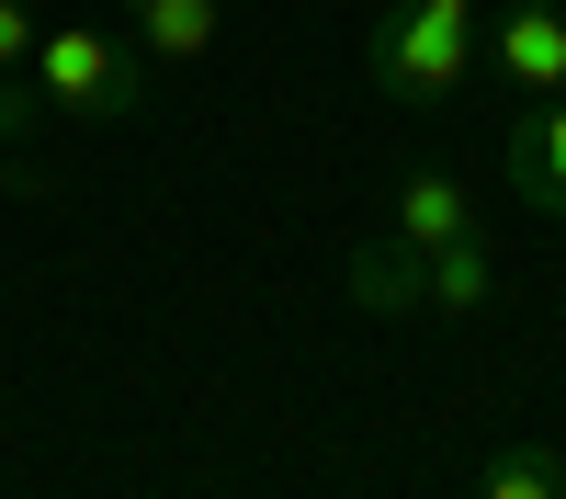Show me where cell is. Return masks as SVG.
I'll return each instance as SVG.
<instances>
[{"instance_id":"obj_1","label":"cell","mask_w":566,"mask_h":499,"mask_svg":"<svg viewBox=\"0 0 566 499\" xmlns=\"http://www.w3.org/2000/svg\"><path fill=\"white\" fill-rule=\"evenodd\" d=\"M464 69H476V12H453V0H386L363 23V80L386 103H453Z\"/></svg>"},{"instance_id":"obj_6","label":"cell","mask_w":566,"mask_h":499,"mask_svg":"<svg viewBox=\"0 0 566 499\" xmlns=\"http://www.w3.org/2000/svg\"><path fill=\"white\" fill-rule=\"evenodd\" d=\"M125 23H136V45H148V69H193V58H216L227 0H125Z\"/></svg>"},{"instance_id":"obj_7","label":"cell","mask_w":566,"mask_h":499,"mask_svg":"<svg viewBox=\"0 0 566 499\" xmlns=\"http://www.w3.org/2000/svg\"><path fill=\"white\" fill-rule=\"evenodd\" d=\"M386 227L408 250H442V239H464V227H476V205H464V181L453 170H408L397 181V205H386Z\"/></svg>"},{"instance_id":"obj_10","label":"cell","mask_w":566,"mask_h":499,"mask_svg":"<svg viewBox=\"0 0 566 499\" xmlns=\"http://www.w3.org/2000/svg\"><path fill=\"white\" fill-rule=\"evenodd\" d=\"M34 125H45V91H34V69H12V80H0V148H34Z\"/></svg>"},{"instance_id":"obj_4","label":"cell","mask_w":566,"mask_h":499,"mask_svg":"<svg viewBox=\"0 0 566 499\" xmlns=\"http://www.w3.org/2000/svg\"><path fill=\"white\" fill-rule=\"evenodd\" d=\"M352 306H363V318L431 306V250H408L397 227H363V239H352Z\"/></svg>"},{"instance_id":"obj_12","label":"cell","mask_w":566,"mask_h":499,"mask_svg":"<svg viewBox=\"0 0 566 499\" xmlns=\"http://www.w3.org/2000/svg\"><path fill=\"white\" fill-rule=\"evenodd\" d=\"M453 12H476V23H488V12H499V0H453Z\"/></svg>"},{"instance_id":"obj_5","label":"cell","mask_w":566,"mask_h":499,"mask_svg":"<svg viewBox=\"0 0 566 499\" xmlns=\"http://www.w3.org/2000/svg\"><path fill=\"white\" fill-rule=\"evenodd\" d=\"M510 194L533 216H566V91L510 114Z\"/></svg>"},{"instance_id":"obj_9","label":"cell","mask_w":566,"mask_h":499,"mask_svg":"<svg viewBox=\"0 0 566 499\" xmlns=\"http://www.w3.org/2000/svg\"><path fill=\"white\" fill-rule=\"evenodd\" d=\"M476 499H566V454H555V443H510V454H488Z\"/></svg>"},{"instance_id":"obj_3","label":"cell","mask_w":566,"mask_h":499,"mask_svg":"<svg viewBox=\"0 0 566 499\" xmlns=\"http://www.w3.org/2000/svg\"><path fill=\"white\" fill-rule=\"evenodd\" d=\"M499 80L522 103H555L566 91V0H499V34H488Z\"/></svg>"},{"instance_id":"obj_2","label":"cell","mask_w":566,"mask_h":499,"mask_svg":"<svg viewBox=\"0 0 566 499\" xmlns=\"http://www.w3.org/2000/svg\"><path fill=\"white\" fill-rule=\"evenodd\" d=\"M34 91H45V114L136 125V114H148V45H136V34H103V23H45Z\"/></svg>"},{"instance_id":"obj_11","label":"cell","mask_w":566,"mask_h":499,"mask_svg":"<svg viewBox=\"0 0 566 499\" xmlns=\"http://www.w3.org/2000/svg\"><path fill=\"white\" fill-rule=\"evenodd\" d=\"M34 45H45V23L23 12V0H0V80H12V69H34Z\"/></svg>"},{"instance_id":"obj_8","label":"cell","mask_w":566,"mask_h":499,"mask_svg":"<svg viewBox=\"0 0 566 499\" xmlns=\"http://www.w3.org/2000/svg\"><path fill=\"white\" fill-rule=\"evenodd\" d=\"M488 295H499V250H488V227H464V239L431 250V306L442 318H476Z\"/></svg>"}]
</instances>
